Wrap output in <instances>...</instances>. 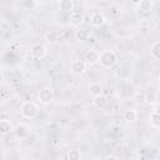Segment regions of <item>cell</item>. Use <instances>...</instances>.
I'll return each mask as SVG.
<instances>
[{"label": "cell", "instance_id": "21", "mask_svg": "<svg viewBox=\"0 0 160 160\" xmlns=\"http://www.w3.org/2000/svg\"><path fill=\"white\" fill-rule=\"evenodd\" d=\"M88 38H89L88 30H85V29H80V30L76 31V39H78L79 41H85V40H88Z\"/></svg>", "mask_w": 160, "mask_h": 160}, {"label": "cell", "instance_id": "4", "mask_svg": "<svg viewBox=\"0 0 160 160\" xmlns=\"http://www.w3.org/2000/svg\"><path fill=\"white\" fill-rule=\"evenodd\" d=\"M105 21H106V19H105L104 14L100 12V11H94V12L91 14V16H90V24H91L94 28H100V26H102V25L105 24Z\"/></svg>", "mask_w": 160, "mask_h": 160}, {"label": "cell", "instance_id": "18", "mask_svg": "<svg viewBox=\"0 0 160 160\" xmlns=\"http://www.w3.org/2000/svg\"><path fill=\"white\" fill-rule=\"evenodd\" d=\"M150 124L155 129H159L160 128V116H159V111L158 110H154V112L150 115Z\"/></svg>", "mask_w": 160, "mask_h": 160}, {"label": "cell", "instance_id": "20", "mask_svg": "<svg viewBox=\"0 0 160 160\" xmlns=\"http://www.w3.org/2000/svg\"><path fill=\"white\" fill-rule=\"evenodd\" d=\"M38 6V2L35 0H22V8L25 10H34Z\"/></svg>", "mask_w": 160, "mask_h": 160}, {"label": "cell", "instance_id": "16", "mask_svg": "<svg viewBox=\"0 0 160 160\" xmlns=\"http://www.w3.org/2000/svg\"><path fill=\"white\" fill-rule=\"evenodd\" d=\"M45 40H46V42H49L50 45L56 44V42H58V40H59V35H58V32H56V31L50 30V31H48V32L45 34Z\"/></svg>", "mask_w": 160, "mask_h": 160}, {"label": "cell", "instance_id": "10", "mask_svg": "<svg viewBox=\"0 0 160 160\" xmlns=\"http://www.w3.org/2000/svg\"><path fill=\"white\" fill-rule=\"evenodd\" d=\"M59 9L62 12L74 11V1L72 0H59Z\"/></svg>", "mask_w": 160, "mask_h": 160}, {"label": "cell", "instance_id": "6", "mask_svg": "<svg viewBox=\"0 0 160 160\" xmlns=\"http://www.w3.org/2000/svg\"><path fill=\"white\" fill-rule=\"evenodd\" d=\"M30 54L34 59H42L46 55V48L41 44H35L31 49H30Z\"/></svg>", "mask_w": 160, "mask_h": 160}, {"label": "cell", "instance_id": "26", "mask_svg": "<svg viewBox=\"0 0 160 160\" xmlns=\"http://www.w3.org/2000/svg\"><path fill=\"white\" fill-rule=\"evenodd\" d=\"M35 1H36V2L39 4V2H40V1H42V0H35Z\"/></svg>", "mask_w": 160, "mask_h": 160}, {"label": "cell", "instance_id": "19", "mask_svg": "<svg viewBox=\"0 0 160 160\" xmlns=\"http://www.w3.org/2000/svg\"><path fill=\"white\" fill-rule=\"evenodd\" d=\"M82 158L80 150H76V149H72V150H69L68 152V159L70 160H80Z\"/></svg>", "mask_w": 160, "mask_h": 160}, {"label": "cell", "instance_id": "5", "mask_svg": "<svg viewBox=\"0 0 160 160\" xmlns=\"http://www.w3.org/2000/svg\"><path fill=\"white\" fill-rule=\"evenodd\" d=\"M71 72L75 75H81L86 71V62L84 60H74L70 65Z\"/></svg>", "mask_w": 160, "mask_h": 160}, {"label": "cell", "instance_id": "12", "mask_svg": "<svg viewBox=\"0 0 160 160\" xmlns=\"http://www.w3.org/2000/svg\"><path fill=\"white\" fill-rule=\"evenodd\" d=\"M14 130L9 120H0V135H6Z\"/></svg>", "mask_w": 160, "mask_h": 160}, {"label": "cell", "instance_id": "24", "mask_svg": "<svg viewBox=\"0 0 160 160\" xmlns=\"http://www.w3.org/2000/svg\"><path fill=\"white\" fill-rule=\"evenodd\" d=\"M130 1H131L134 5H139V2H140L141 0H130Z\"/></svg>", "mask_w": 160, "mask_h": 160}, {"label": "cell", "instance_id": "13", "mask_svg": "<svg viewBox=\"0 0 160 160\" xmlns=\"http://www.w3.org/2000/svg\"><path fill=\"white\" fill-rule=\"evenodd\" d=\"M122 118H124V120L128 121V122H134V121L138 119V114H136V111H135L134 109H128V110L124 111Z\"/></svg>", "mask_w": 160, "mask_h": 160}, {"label": "cell", "instance_id": "2", "mask_svg": "<svg viewBox=\"0 0 160 160\" xmlns=\"http://www.w3.org/2000/svg\"><path fill=\"white\" fill-rule=\"evenodd\" d=\"M20 112L25 119H34L39 112V108L34 101H25L20 106Z\"/></svg>", "mask_w": 160, "mask_h": 160}, {"label": "cell", "instance_id": "9", "mask_svg": "<svg viewBox=\"0 0 160 160\" xmlns=\"http://www.w3.org/2000/svg\"><path fill=\"white\" fill-rule=\"evenodd\" d=\"M14 132L19 139H26L29 136V128L24 124H19L14 128Z\"/></svg>", "mask_w": 160, "mask_h": 160}, {"label": "cell", "instance_id": "23", "mask_svg": "<svg viewBox=\"0 0 160 160\" xmlns=\"http://www.w3.org/2000/svg\"><path fill=\"white\" fill-rule=\"evenodd\" d=\"M105 159H106V160H109V159H112V160H118L119 158H118V156H115V155H106V156H105Z\"/></svg>", "mask_w": 160, "mask_h": 160}, {"label": "cell", "instance_id": "15", "mask_svg": "<svg viewBox=\"0 0 160 160\" xmlns=\"http://www.w3.org/2000/svg\"><path fill=\"white\" fill-rule=\"evenodd\" d=\"M89 91H90V94H91L92 96L100 95V94L102 92V86H101L99 82H96V81L90 82V85H89Z\"/></svg>", "mask_w": 160, "mask_h": 160}, {"label": "cell", "instance_id": "3", "mask_svg": "<svg viewBox=\"0 0 160 160\" xmlns=\"http://www.w3.org/2000/svg\"><path fill=\"white\" fill-rule=\"evenodd\" d=\"M38 98H39V100H40L41 104L48 105V104L52 102V100H54V92H52V90L50 88H44V89H41L39 91Z\"/></svg>", "mask_w": 160, "mask_h": 160}, {"label": "cell", "instance_id": "7", "mask_svg": "<svg viewBox=\"0 0 160 160\" xmlns=\"http://www.w3.org/2000/svg\"><path fill=\"white\" fill-rule=\"evenodd\" d=\"M84 22V15L80 11H71L70 12V24L75 28L80 26Z\"/></svg>", "mask_w": 160, "mask_h": 160}, {"label": "cell", "instance_id": "25", "mask_svg": "<svg viewBox=\"0 0 160 160\" xmlns=\"http://www.w3.org/2000/svg\"><path fill=\"white\" fill-rule=\"evenodd\" d=\"M2 79H4V76H2V72H1V71H0V82H1V81H2Z\"/></svg>", "mask_w": 160, "mask_h": 160}, {"label": "cell", "instance_id": "11", "mask_svg": "<svg viewBox=\"0 0 160 160\" xmlns=\"http://www.w3.org/2000/svg\"><path fill=\"white\" fill-rule=\"evenodd\" d=\"M92 104H94V106L95 108H98V109H105V106H106V104H108V99L102 95V94H100V95H96V96H94V99H92Z\"/></svg>", "mask_w": 160, "mask_h": 160}, {"label": "cell", "instance_id": "22", "mask_svg": "<svg viewBox=\"0 0 160 160\" xmlns=\"http://www.w3.org/2000/svg\"><path fill=\"white\" fill-rule=\"evenodd\" d=\"M145 101H146L148 104H150V105L155 104V102H156V94H155V92H148V94L145 95Z\"/></svg>", "mask_w": 160, "mask_h": 160}, {"label": "cell", "instance_id": "14", "mask_svg": "<svg viewBox=\"0 0 160 160\" xmlns=\"http://www.w3.org/2000/svg\"><path fill=\"white\" fill-rule=\"evenodd\" d=\"M150 54L151 56L155 59V60H159L160 59V41H155L152 42V45L150 46Z\"/></svg>", "mask_w": 160, "mask_h": 160}, {"label": "cell", "instance_id": "1", "mask_svg": "<svg viewBox=\"0 0 160 160\" xmlns=\"http://www.w3.org/2000/svg\"><path fill=\"white\" fill-rule=\"evenodd\" d=\"M118 61V56L112 50H104L101 54H99V62L104 69L112 68Z\"/></svg>", "mask_w": 160, "mask_h": 160}, {"label": "cell", "instance_id": "17", "mask_svg": "<svg viewBox=\"0 0 160 160\" xmlns=\"http://www.w3.org/2000/svg\"><path fill=\"white\" fill-rule=\"evenodd\" d=\"M138 6H139V10L141 12H150L152 9V2L150 0H141Z\"/></svg>", "mask_w": 160, "mask_h": 160}, {"label": "cell", "instance_id": "8", "mask_svg": "<svg viewBox=\"0 0 160 160\" xmlns=\"http://www.w3.org/2000/svg\"><path fill=\"white\" fill-rule=\"evenodd\" d=\"M84 61L86 62V65H95L96 62H99V54L95 50H89L85 52Z\"/></svg>", "mask_w": 160, "mask_h": 160}]
</instances>
